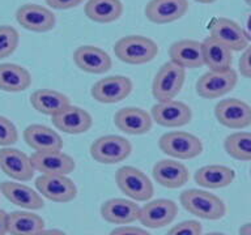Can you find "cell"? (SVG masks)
Wrapping results in <instances>:
<instances>
[{"label":"cell","mask_w":251,"mask_h":235,"mask_svg":"<svg viewBox=\"0 0 251 235\" xmlns=\"http://www.w3.org/2000/svg\"><path fill=\"white\" fill-rule=\"evenodd\" d=\"M160 47L145 35H126L114 45V54L121 62L131 66H141L154 60Z\"/></svg>","instance_id":"cell-1"},{"label":"cell","mask_w":251,"mask_h":235,"mask_svg":"<svg viewBox=\"0 0 251 235\" xmlns=\"http://www.w3.org/2000/svg\"><path fill=\"white\" fill-rule=\"evenodd\" d=\"M179 201L188 213L201 219L217 221L226 214V205L223 199L204 189H186L180 193Z\"/></svg>","instance_id":"cell-2"},{"label":"cell","mask_w":251,"mask_h":235,"mask_svg":"<svg viewBox=\"0 0 251 235\" xmlns=\"http://www.w3.org/2000/svg\"><path fill=\"white\" fill-rule=\"evenodd\" d=\"M158 148L164 154L176 160H192L203 153V142L199 137L184 131L164 133L158 140Z\"/></svg>","instance_id":"cell-3"},{"label":"cell","mask_w":251,"mask_h":235,"mask_svg":"<svg viewBox=\"0 0 251 235\" xmlns=\"http://www.w3.org/2000/svg\"><path fill=\"white\" fill-rule=\"evenodd\" d=\"M186 80V70L168 62L160 67L152 82V95L157 102L173 101L180 93Z\"/></svg>","instance_id":"cell-4"},{"label":"cell","mask_w":251,"mask_h":235,"mask_svg":"<svg viewBox=\"0 0 251 235\" xmlns=\"http://www.w3.org/2000/svg\"><path fill=\"white\" fill-rule=\"evenodd\" d=\"M118 188L133 201H149L154 193L152 180L133 166H123L115 172Z\"/></svg>","instance_id":"cell-5"},{"label":"cell","mask_w":251,"mask_h":235,"mask_svg":"<svg viewBox=\"0 0 251 235\" xmlns=\"http://www.w3.org/2000/svg\"><path fill=\"white\" fill-rule=\"evenodd\" d=\"M90 157L102 164H115L127 160L132 152V145L126 137L106 135L98 137L90 145Z\"/></svg>","instance_id":"cell-6"},{"label":"cell","mask_w":251,"mask_h":235,"mask_svg":"<svg viewBox=\"0 0 251 235\" xmlns=\"http://www.w3.org/2000/svg\"><path fill=\"white\" fill-rule=\"evenodd\" d=\"M238 84V73L233 68L223 72L208 70L196 81V94L204 99H216L230 93Z\"/></svg>","instance_id":"cell-7"},{"label":"cell","mask_w":251,"mask_h":235,"mask_svg":"<svg viewBox=\"0 0 251 235\" xmlns=\"http://www.w3.org/2000/svg\"><path fill=\"white\" fill-rule=\"evenodd\" d=\"M133 84L131 78L121 74H114L94 82L90 89V94L100 103L113 105L126 99L131 94Z\"/></svg>","instance_id":"cell-8"},{"label":"cell","mask_w":251,"mask_h":235,"mask_svg":"<svg viewBox=\"0 0 251 235\" xmlns=\"http://www.w3.org/2000/svg\"><path fill=\"white\" fill-rule=\"evenodd\" d=\"M215 117L226 128H247L251 125V106L238 98L221 99L215 106Z\"/></svg>","instance_id":"cell-9"},{"label":"cell","mask_w":251,"mask_h":235,"mask_svg":"<svg viewBox=\"0 0 251 235\" xmlns=\"http://www.w3.org/2000/svg\"><path fill=\"white\" fill-rule=\"evenodd\" d=\"M35 188L42 197L54 203H70L77 196V187L66 175H41L35 179Z\"/></svg>","instance_id":"cell-10"},{"label":"cell","mask_w":251,"mask_h":235,"mask_svg":"<svg viewBox=\"0 0 251 235\" xmlns=\"http://www.w3.org/2000/svg\"><path fill=\"white\" fill-rule=\"evenodd\" d=\"M209 37L223 43L231 51H242L250 45V37L239 24L226 17H217L212 21Z\"/></svg>","instance_id":"cell-11"},{"label":"cell","mask_w":251,"mask_h":235,"mask_svg":"<svg viewBox=\"0 0 251 235\" xmlns=\"http://www.w3.org/2000/svg\"><path fill=\"white\" fill-rule=\"evenodd\" d=\"M153 121L165 128H178L187 125L192 119L190 106L180 101L157 102L151 109Z\"/></svg>","instance_id":"cell-12"},{"label":"cell","mask_w":251,"mask_h":235,"mask_svg":"<svg viewBox=\"0 0 251 235\" xmlns=\"http://www.w3.org/2000/svg\"><path fill=\"white\" fill-rule=\"evenodd\" d=\"M16 21L20 26L34 33H46L56 25V17L49 8L38 4H24L16 11Z\"/></svg>","instance_id":"cell-13"},{"label":"cell","mask_w":251,"mask_h":235,"mask_svg":"<svg viewBox=\"0 0 251 235\" xmlns=\"http://www.w3.org/2000/svg\"><path fill=\"white\" fill-rule=\"evenodd\" d=\"M178 214V205L170 199L148 201L140 209L139 221L148 229H161L170 225Z\"/></svg>","instance_id":"cell-14"},{"label":"cell","mask_w":251,"mask_h":235,"mask_svg":"<svg viewBox=\"0 0 251 235\" xmlns=\"http://www.w3.org/2000/svg\"><path fill=\"white\" fill-rule=\"evenodd\" d=\"M0 170L16 182H29L35 172L30 157L11 146L0 149Z\"/></svg>","instance_id":"cell-15"},{"label":"cell","mask_w":251,"mask_h":235,"mask_svg":"<svg viewBox=\"0 0 251 235\" xmlns=\"http://www.w3.org/2000/svg\"><path fill=\"white\" fill-rule=\"evenodd\" d=\"M30 161L35 171L42 175H68L74 172L76 162L62 150L54 152H34Z\"/></svg>","instance_id":"cell-16"},{"label":"cell","mask_w":251,"mask_h":235,"mask_svg":"<svg viewBox=\"0 0 251 235\" xmlns=\"http://www.w3.org/2000/svg\"><path fill=\"white\" fill-rule=\"evenodd\" d=\"M52 124L58 131L67 135H81L88 132L93 125V118L86 110L70 105L60 113L51 118Z\"/></svg>","instance_id":"cell-17"},{"label":"cell","mask_w":251,"mask_h":235,"mask_svg":"<svg viewBox=\"0 0 251 235\" xmlns=\"http://www.w3.org/2000/svg\"><path fill=\"white\" fill-rule=\"evenodd\" d=\"M114 124L126 135L140 136L152 129L153 119L151 114L140 107H123L114 115Z\"/></svg>","instance_id":"cell-18"},{"label":"cell","mask_w":251,"mask_h":235,"mask_svg":"<svg viewBox=\"0 0 251 235\" xmlns=\"http://www.w3.org/2000/svg\"><path fill=\"white\" fill-rule=\"evenodd\" d=\"M74 62L78 70L92 74H103L113 67L110 55L101 47L84 45L74 52Z\"/></svg>","instance_id":"cell-19"},{"label":"cell","mask_w":251,"mask_h":235,"mask_svg":"<svg viewBox=\"0 0 251 235\" xmlns=\"http://www.w3.org/2000/svg\"><path fill=\"white\" fill-rule=\"evenodd\" d=\"M187 11V0H149L144 15L151 23L164 25L180 20Z\"/></svg>","instance_id":"cell-20"},{"label":"cell","mask_w":251,"mask_h":235,"mask_svg":"<svg viewBox=\"0 0 251 235\" xmlns=\"http://www.w3.org/2000/svg\"><path fill=\"white\" fill-rule=\"evenodd\" d=\"M170 62L184 70H195L204 66L203 45L194 39H179L169 47Z\"/></svg>","instance_id":"cell-21"},{"label":"cell","mask_w":251,"mask_h":235,"mask_svg":"<svg viewBox=\"0 0 251 235\" xmlns=\"http://www.w3.org/2000/svg\"><path fill=\"white\" fill-rule=\"evenodd\" d=\"M140 209L136 201L128 199H110L101 205V217L106 222L126 226L139 221Z\"/></svg>","instance_id":"cell-22"},{"label":"cell","mask_w":251,"mask_h":235,"mask_svg":"<svg viewBox=\"0 0 251 235\" xmlns=\"http://www.w3.org/2000/svg\"><path fill=\"white\" fill-rule=\"evenodd\" d=\"M0 192L9 203L26 211H39L45 207L43 197L39 195L38 191L26 184L8 180L0 183Z\"/></svg>","instance_id":"cell-23"},{"label":"cell","mask_w":251,"mask_h":235,"mask_svg":"<svg viewBox=\"0 0 251 235\" xmlns=\"http://www.w3.org/2000/svg\"><path fill=\"white\" fill-rule=\"evenodd\" d=\"M152 175L157 184L169 189L183 187L190 178L187 167L176 160H161L156 162L153 166Z\"/></svg>","instance_id":"cell-24"},{"label":"cell","mask_w":251,"mask_h":235,"mask_svg":"<svg viewBox=\"0 0 251 235\" xmlns=\"http://www.w3.org/2000/svg\"><path fill=\"white\" fill-rule=\"evenodd\" d=\"M24 140L35 152L62 150L63 139L56 131L43 124H30L24 131Z\"/></svg>","instance_id":"cell-25"},{"label":"cell","mask_w":251,"mask_h":235,"mask_svg":"<svg viewBox=\"0 0 251 235\" xmlns=\"http://www.w3.org/2000/svg\"><path fill=\"white\" fill-rule=\"evenodd\" d=\"M196 184L208 189H219L229 187L235 179L233 168L224 164H205L196 170L194 175Z\"/></svg>","instance_id":"cell-26"},{"label":"cell","mask_w":251,"mask_h":235,"mask_svg":"<svg viewBox=\"0 0 251 235\" xmlns=\"http://www.w3.org/2000/svg\"><path fill=\"white\" fill-rule=\"evenodd\" d=\"M31 85V74L25 67L15 63L0 64V90L7 93H21Z\"/></svg>","instance_id":"cell-27"},{"label":"cell","mask_w":251,"mask_h":235,"mask_svg":"<svg viewBox=\"0 0 251 235\" xmlns=\"http://www.w3.org/2000/svg\"><path fill=\"white\" fill-rule=\"evenodd\" d=\"M30 105L35 111L43 115L54 117L71 105L66 94L54 89H38L30 94Z\"/></svg>","instance_id":"cell-28"},{"label":"cell","mask_w":251,"mask_h":235,"mask_svg":"<svg viewBox=\"0 0 251 235\" xmlns=\"http://www.w3.org/2000/svg\"><path fill=\"white\" fill-rule=\"evenodd\" d=\"M204 66H207L209 70L223 72L231 68L233 64V51L227 48L225 45L220 43L212 37H207L203 42Z\"/></svg>","instance_id":"cell-29"},{"label":"cell","mask_w":251,"mask_h":235,"mask_svg":"<svg viewBox=\"0 0 251 235\" xmlns=\"http://www.w3.org/2000/svg\"><path fill=\"white\" fill-rule=\"evenodd\" d=\"M125 5L121 0H88L84 7L86 17L98 24H111L121 19Z\"/></svg>","instance_id":"cell-30"},{"label":"cell","mask_w":251,"mask_h":235,"mask_svg":"<svg viewBox=\"0 0 251 235\" xmlns=\"http://www.w3.org/2000/svg\"><path fill=\"white\" fill-rule=\"evenodd\" d=\"M45 229V219L33 212L16 211L8 213V234L35 235Z\"/></svg>","instance_id":"cell-31"},{"label":"cell","mask_w":251,"mask_h":235,"mask_svg":"<svg viewBox=\"0 0 251 235\" xmlns=\"http://www.w3.org/2000/svg\"><path fill=\"white\" fill-rule=\"evenodd\" d=\"M227 156L237 161H251V132H234L224 141Z\"/></svg>","instance_id":"cell-32"},{"label":"cell","mask_w":251,"mask_h":235,"mask_svg":"<svg viewBox=\"0 0 251 235\" xmlns=\"http://www.w3.org/2000/svg\"><path fill=\"white\" fill-rule=\"evenodd\" d=\"M20 34L11 25H0V59L11 56L19 47Z\"/></svg>","instance_id":"cell-33"},{"label":"cell","mask_w":251,"mask_h":235,"mask_svg":"<svg viewBox=\"0 0 251 235\" xmlns=\"http://www.w3.org/2000/svg\"><path fill=\"white\" fill-rule=\"evenodd\" d=\"M19 140V131L13 121L0 115V146L7 148L16 144Z\"/></svg>","instance_id":"cell-34"},{"label":"cell","mask_w":251,"mask_h":235,"mask_svg":"<svg viewBox=\"0 0 251 235\" xmlns=\"http://www.w3.org/2000/svg\"><path fill=\"white\" fill-rule=\"evenodd\" d=\"M201 231H203V227L199 221L188 219L173 226L166 235H201Z\"/></svg>","instance_id":"cell-35"},{"label":"cell","mask_w":251,"mask_h":235,"mask_svg":"<svg viewBox=\"0 0 251 235\" xmlns=\"http://www.w3.org/2000/svg\"><path fill=\"white\" fill-rule=\"evenodd\" d=\"M238 70L243 77L251 78V43L243 50L239 58Z\"/></svg>","instance_id":"cell-36"},{"label":"cell","mask_w":251,"mask_h":235,"mask_svg":"<svg viewBox=\"0 0 251 235\" xmlns=\"http://www.w3.org/2000/svg\"><path fill=\"white\" fill-rule=\"evenodd\" d=\"M46 3L52 9L67 11V9H72V8L78 7L80 4L84 3V0H46Z\"/></svg>","instance_id":"cell-37"},{"label":"cell","mask_w":251,"mask_h":235,"mask_svg":"<svg viewBox=\"0 0 251 235\" xmlns=\"http://www.w3.org/2000/svg\"><path fill=\"white\" fill-rule=\"evenodd\" d=\"M109 235H152V234H151L149 231L141 229V227L126 225V226L115 227L114 230L110 231Z\"/></svg>","instance_id":"cell-38"},{"label":"cell","mask_w":251,"mask_h":235,"mask_svg":"<svg viewBox=\"0 0 251 235\" xmlns=\"http://www.w3.org/2000/svg\"><path fill=\"white\" fill-rule=\"evenodd\" d=\"M8 234V213L0 209V235Z\"/></svg>","instance_id":"cell-39"},{"label":"cell","mask_w":251,"mask_h":235,"mask_svg":"<svg viewBox=\"0 0 251 235\" xmlns=\"http://www.w3.org/2000/svg\"><path fill=\"white\" fill-rule=\"evenodd\" d=\"M35 235H66V233L59 229H50V230H45L43 229L42 231H39L38 234Z\"/></svg>","instance_id":"cell-40"},{"label":"cell","mask_w":251,"mask_h":235,"mask_svg":"<svg viewBox=\"0 0 251 235\" xmlns=\"http://www.w3.org/2000/svg\"><path fill=\"white\" fill-rule=\"evenodd\" d=\"M239 235H251V222L243 223L242 226L239 227Z\"/></svg>","instance_id":"cell-41"},{"label":"cell","mask_w":251,"mask_h":235,"mask_svg":"<svg viewBox=\"0 0 251 235\" xmlns=\"http://www.w3.org/2000/svg\"><path fill=\"white\" fill-rule=\"evenodd\" d=\"M194 1L200 4H212L215 3V1H217V0H194Z\"/></svg>","instance_id":"cell-42"},{"label":"cell","mask_w":251,"mask_h":235,"mask_svg":"<svg viewBox=\"0 0 251 235\" xmlns=\"http://www.w3.org/2000/svg\"><path fill=\"white\" fill-rule=\"evenodd\" d=\"M201 235H226V234H224V233H208V234H201Z\"/></svg>","instance_id":"cell-43"},{"label":"cell","mask_w":251,"mask_h":235,"mask_svg":"<svg viewBox=\"0 0 251 235\" xmlns=\"http://www.w3.org/2000/svg\"><path fill=\"white\" fill-rule=\"evenodd\" d=\"M245 3H246L247 5H250V7H251V0H245Z\"/></svg>","instance_id":"cell-44"},{"label":"cell","mask_w":251,"mask_h":235,"mask_svg":"<svg viewBox=\"0 0 251 235\" xmlns=\"http://www.w3.org/2000/svg\"><path fill=\"white\" fill-rule=\"evenodd\" d=\"M250 175H251V170H250Z\"/></svg>","instance_id":"cell-45"}]
</instances>
